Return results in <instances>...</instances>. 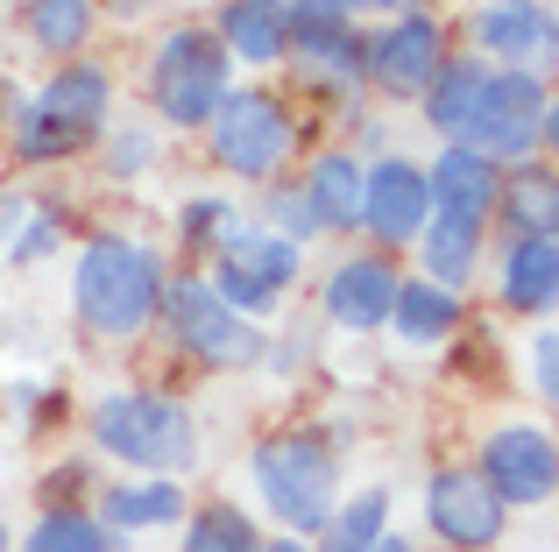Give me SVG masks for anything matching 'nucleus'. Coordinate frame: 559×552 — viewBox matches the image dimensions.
Segmentation results:
<instances>
[{
  "label": "nucleus",
  "instance_id": "obj_8",
  "mask_svg": "<svg viewBox=\"0 0 559 552\" xmlns=\"http://www.w3.org/2000/svg\"><path fill=\"white\" fill-rule=\"evenodd\" d=\"M284 64H298V79H312L333 99H361L369 79V28L347 22L326 0H284Z\"/></svg>",
  "mask_w": 559,
  "mask_h": 552
},
{
  "label": "nucleus",
  "instance_id": "obj_9",
  "mask_svg": "<svg viewBox=\"0 0 559 552\" xmlns=\"http://www.w3.org/2000/svg\"><path fill=\"white\" fill-rule=\"evenodd\" d=\"M199 276H205V284H213L219 298L234 304V312L248 319V326H262V319H270L276 304H284V290L305 276V249L248 220L241 235H234V241H227V249H219Z\"/></svg>",
  "mask_w": 559,
  "mask_h": 552
},
{
  "label": "nucleus",
  "instance_id": "obj_35",
  "mask_svg": "<svg viewBox=\"0 0 559 552\" xmlns=\"http://www.w3.org/2000/svg\"><path fill=\"white\" fill-rule=\"evenodd\" d=\"M369 552H418V539H404V531H382Z\"/></svg>",
  "mask_w": 559,
  "mask_h": 552
},
{
  "label": "nucleus",
  "instance_id": "obj_6",
  "mask_svg": "<svg viewBox=\"0 0 559 552\" xmlns=\"http://www.w3.org/2000/svg\"><path fill=\"white\" fill-rule=\"evenodd\" d=\"M156 326H170L178 355L199 361V369H213V375H241V369H262V361H270V333L248 326V319L234 312L199 269H178L164 284V312H156Z\"/></svg>",
  "mask_w": 559,
  "mask_h": 552
},
{
  "label": "nucleus",
  "instance_id": "obj_25",
  "mask_svg": "<svg viewBox=\"0 0 559 552\" xmlns=\"http://www.w3.org/2000/svg\"><path fill=\"white\" fill-rule=\"evenodd\" d=\"M510 241H552L559 227V184L546 170H518V178H503V199H496V220Z\"/></svg>",
  "mask_w": 559,
  "mask_h": 552
},
{
  "label": "nucleus",
  "instance_id": "obj_14",
  "mask_svg": "<svg viewBox=\"0 0 559 552\" xmlns=\"http://www.w3.org/2000/svg\"><path fill=\"white\" fill-rule=\"evenodd\" d=\"M467 43H475L467 57H481V64H496V71H538V79L552 71L546 0H481L475 22H467Z\"/></svg>",
  "mask_w": 559,
  "mask_h": 552
},
{
  "label": "nucleus",
  "instance_id": "obj_7",
  "mask_svg": "<svg viewBox=\"0 0 559 552\" xmlns=\"http://www.w3.org/2000/svg\"><path fill=\"white\" fill-rule=\"evenodd\" d=\"M142 93H150V107H156L164 128H205L219 113V99L234 93V64H227V50L213 43L205 22H178V28L156 36Z\"/></svg>",
  "mask_w": 559,
  "mask_h": 552
},
{
  "label": "nucleus",
  "instance_id": "obj_39",
  "mask_svg": "<svg viewBox=\"0 0 559 552\" xmlns=\"http://www.w3.org/2000/svg\"><path fill=\"white\" fill-rule=\"evenodd\" d=\"M0 99H8V79H0Z\"/></svg>",
  "mask_w": 559,
  "mask_h": 552
},
{
  "label": "nucleus",
  "instance_id": "obj_28",
  "mask_svg": "<svg viewBox=\"0 0 559 552\" xmlns=\"http://www.w3.org/2000/svg\"><path fill=\"white\" fill-rule=\"evenodd\" d=\"M14 552H128V545L93 511H36L28 531L14 539Z\"/></svg>",
  "mask_w": 559,
  "mask_h": 552
},
{
  "label": "nucleus",
  "instance_id": "obj_16",
  "mask_svg": "<svg viewBox=\"0 0 559 552\" xmlns=\"http://www.w3.org/2000/svg\"><path fill=\"white\" fill-rule=\"evenodd\" d=\"M396 263L382 249H355L341 255L326 276V290H319V312H326V326L341 333H382L390 326V304H396Z\"/></svg>",
  "mask_w": 559,
  "mask_h": 552
},
{
  "label": "nucleus",
  "instance_id": "obj_23",
  "mask_svg": "<svg viewBox=\"0 0 559 552\" xmlns=\"http://www.w3.org/2000/svg\"><path fill=\"white\" fill-rule=\"evenodd\" d=\"M93 22H99V0H22V8H14V28H22L43 57H57V64L85 57Z\"/></svg>",
  "mask_w": 559,
  "mask_h": 552
},
{
  "label": "nucleus",
  "instance_id": "obj_30",
  "mask_svg": "<svg viewBox=\"0 0 559 552\" xmlns=\"http://www.w3.org/2000/svg\"><path fill=\"white\" fill-rule=\"evenodd\" d=\"M262 227H270V235H284V241H298V249H312V241L326 235V220H319L312 192H305L298 178H276L270 184V199H262Z\"/></svg>",
  "mask_w": 559,
  "mask_h": 552
},
{
  "label": "nucleus",
  "instance_id": "obj_37",
  "mask_svg": "<svg viewBox=\"0 0 559 552\" xmlns=\"http://www.w3.org/2000/svg\"><path fill=\"white\" fill-rule=\"evenodd\" d=\"M262 552H312L305 539H262Z\"/></svg>",
  "mask_w": 559,
  "mask_h": 552
},
{
  "label": "nucleus",
  "instance_id": "obj_2",
  "mask_svg": "<svg viewBox=\"0 0 559 552\" xmlns=\"http://www.w3.org/2000/svg\"><path fill=\"white\" fill-rule=\"evenodd\" d=\"M107 113H114V71L99 57H71L43 85L14 93L8 149L14 164H71L107 135Z\"/></svg>",
  "mask_w": 559,
  "mask_h": 552
},
{
  "label": "nucleus",
  "instance_id": "obj_27",
  "mask_svg": "<svg viewBox=\"0 0 559 552\" xmlns=\"http://www.w3.org/2000/svg\"><path fill=\"white\" fill-rule=\"evenodd\" d=\"M178 531H185L178 552H262L255 517H248L241 503H227V496H213V503H199V511H185Z\"/></svg>",
  "mask_w": 559,
  "mask_h": 552
},
{
  "label": "nucleus",
  "instance_id": "obj_5",
  "mask_svg": "<svg viewBox=\"0 0 559 552\" xmlns=\"http://www.w3.org/2000/svg\"><path fill=\"white\" fill-rule=\"evenodd\" d=\"M298 113L284 107V93L270 85H234L219 99V113L205 121V156L241 184H276L298 156Z\"/></svg>",
  "mask_w": 559,
  "mask_h": 552
},
{
  "label": "nucleus",
  "instance_id": "obj_3",
  "mask_svg": "<svg viewBox=\"0 0 559 552\" xmlns=\"http://www.w3.org/2000/svg\"><path fill=\"white\" fill-rule=\"evenodd\" d=\"M85 432L128 475H170L178 482L185 468H199V418L170 389H107L85 411Z\"/></svg>",
  "mask_w": 559,
  "mask_h": 552
},
{
  "label": "nucleus",
  "instance_id": "obj_10",
  "mask_svg": "<svg viewBox=\"0 0 559 552\" xmlns=\"http://www.w3.org/2000/svg\"><path fill=\"white\" fill-rule=\"evenodd\" d=\"M447 57H453L447 50V22H439L432 8H411V14H396V22H382L369 36V79H361V93L411 99V107H418Z\"/></svg>",
  "mask_w": 559,
  "mask_h": 552
},
{
  "label": "nucleus",
  "instance_id": "obj_17",
  "mask_svg": "<svg viewBox=\"0 0 559 552\" xmlns=\"http://www.w3.org/2000/svg\"><path fill=\"white\" fill-rule=\"evenodd\" d=\"M418 170H425V199H432V213L467 220V227H489L496 220V199H503V178H510V170H496L489 156L439 142L432 164H418Z\"/></svg>",
  "mask_w": 559,
  "mask_h": 552
},
{
  "label": "nucleus",
  "instance_id": "obj_33",
  "mask_svg": "<svg viewBox=\"0 0 559 552\" xmlns=\"http://www.w3.org/2000/svg\"><path fill=\"white\" fill-rule=\"evenodd\" d=\"M524 383L538 389V404L559 397V333H552V319L532 333V347H524Z\"/></svg>",
  "mask_w": 559,
  "mask_h": 552
},
{
  "label": "nucleus",
  "instance_id": "obj_32",
  "mask_svg": "<svg viewBox=\"0 0 559 552\" xmlns=\"http://www.w3.org/2000/svg\"><path fill=\"white\" fill-rule=\"evenodd\" d=\"M57 249H64V213H57V206H36L22 227H14V241H8L14 263H50Z\"/></svg>",
  "mask_w": 559,
  "mask_h": 552
},
{
  "label": "nucleus",
  "instance_id": "obj_36",
  "mask_svg": "<svg viewBox=\"0 0 559 552\" xmlns=\"http://www.w3.org/2000/svg\"><path fill=\"white\" fill-rule=\"evenodd\" d=\"M107 8L121 14V22H135V14H142V8H156V0H107Z\"/></svg>",
  "mask_w": 559,
  "mask_h": 552
},
{
  "label": "nucleus",
  "instance_id": "obj_15",
  "mask_svg": "<svg viewBox=\"0 0 559 552\" xmlns=\"http://www.w3.org/2000/svg\"><path fill=\"white\" fill-rule=\"evenodd\" d=\"M418 107H425V121H432L439 142L475 149V142L489 135V113H496V64H481V57H447Z\"/></svg>",
  "mask_w": 559,
  "mask_h": 552
},
{
  "label": "nucleus",
  "instance_id": "obj_22",
  "mask_svg": "<svg viewBox=\"0 0 559 552\" xmlns=\"http://www.w3.org/2000/svg\"><path fill=\"white\" fill-rule=\"evenodd\" d=\"M298 184L312 192L326 235H355L361 227V156L355 149H319L312 164L298 170Z\"/></svg>",
  "mask_w": 559,
  "mask_h": 552
},
{
  "label": "nucleus",
  "instance_id": "obj_31",
  "mask_svg": "<svg viewBox=\"0 0 559 552\" xmlns=\"http://www.w3.org/2000/svg\"><path fill=\"white\" fill-rule=\"evenodd\" d=\"M93 149H99V164H107V178H142V170L164 164V135H156L150 121H121V128H107Z\"/></svg>",
  "mask_w": 559,
  "mask_h": 552
},
{
  "label": "nucleus",
  "instance_id": "obj_29",
  "mask_svg": "<svg viewBox=\"0 0 559 552\" xmlns=\"http://www.w3.org/2000/svg\"><path fill=\"white\" fill-rule=\"evenodd\" d=\"M241 227H248V213L234 206L227 192H191L185 206H178V241H185V255H205V263H213V255L227 249Z\"/></svg>",
  "mask_w": 559,
  "mask_h": 552
},
{
  "label": "nucleus",
  "instance_id": "obj_38",
  "mask_svg": "<svg viewBox=\"0 0 559 552\" xmlns=\"http://www.w3.org/2000/svg\"><path fill=\"white\" fill-rule=\"evenodd\" d=\"M0 552H14V531H8V517H0Z\"/></svg>",
  "mask_w": 559,
  "mask_h": 552
},
{
  "label": "nucleus",
  "instance_id": "obj_19",
  "mask_svg": "<svg viewBox=\"0 0 559 552\" xmlns=\"http://www.w3.org/2000/svg\"><path fill=\"white\" fill-rule=\"evenodd\" d=\"M205 28L227 50V64H248V71L284 64V0H219V14Z\"/></svg>",
  "mask_w": 559,
  "mask_h": 552
},
{
  "label": "nucleus",
  "instance_id": "obj_13",
  "mask_svg": "<svg viewBox=\"0 0 559 552\" xmlns=\"http://www.w3.org/2000/svg\"><path fill=\"white\" fill-rule=\"evenodd\" d=\"M425 220H432V199H425V170L411 164V156H376V164H361V235H369L382 255L411 249Z\"/></svg>",
  "mask_w": 559,
  "mask_h": 552
},
{
  "label": "nucleus",
  "instance_id": "obj_20",
  "mask_svg": "<svg viewBox=\"0 0 559 552\" xmlns=\"http://www.w3.org/2000/svg\"><path fill=\"white\" fill-rule=\"evenodd\" d=\"M496 298H503V312L546 326L559 304V241H510L503 269H496Z\"/></svg>",
  "mask_w": 559,
  "mask_h": 552
},
{
  "label": "nucleus",
  "instance_id": "obj_34",
  "mask_svg": "<svg viewBox=\"0 0 559 552\" xmlns=\"http://www.w3.org/2000/svg\"><path fill=\"white\" fill-rule=\"evenodd\" d=\"M326 8H341L347 22H369V14H382V22H396V14H411L418 0H326Z\"/></svg>",
  "mask_w": 559,
  "mask_h": 552
},
{
  "label": "nucleus",
  "instance_id": "obj_11",
  "mask_svg": "<svg viewBox=\"0 0 559 552\" xmlns=\"http://www.w3.org/2000/svg\"><path fill=\"white\" fill-rule=\"evenodd\" d=\"M467 468L489 482V496L503 511H546L552 489H559V446L552 425H496L489 440L475 446Z\"/></svg>",
  "mask_w": 559,
  "mask_h": 552
},
{
  "label": "nucleus",
  "instance_id": "obj_24",
  "mask_svg": "<svg viewBox=\"0 0 559 552\" xmlns=\"http://www.w3.org/2000/svg\"><path fill=\"white\" fill-rule=\"evenodd\" d=\"M461 312L467 304L453 298V290L425 284V276H404V284H396V304H390V333L404 347H439V340L461 333Z\"/></svg>",
  "mask_w": 559,
  "mask_h": 552
},
{
  "label": "nucleus",
  "instance_id": "obj_1",
  "mask_svg": "<svg viewBox=\"0 0 559 552\" xmlns=\"http://www.w3.org/2000/svg\"><path fill=\"white\" fill-rule=\"evenodd\" d=\"M164 284H170V263L142 235L99 227L71 249V312L93 340H142L164 312Z\"/></svg>",
  "mask_w": 559,
  "mask_h": 552
},
{
  "label": "nucleus",
  "instance_id": "obj_21",
  "mask_svg": "<svg viewBox=\"0 0 559 552\" xmlns=\"http://www.w3.org/2000/svg\"><path fill=\"white\" fill-rule=\"evenodd\" d=\"M481 241H489V227H467V220L432 213V220L418 227V241H411V249H418V276L461 298V284L481 269Z\"/></svg>",
  "mask_w": 559,
  "mask_h": 552
},
{
  "label": "nucleus",
  "instance_id": "obj_26",
  "mask_svg": "<svg viewBox=\"0 0 559 552\" xmlns=\"http://www.w3.org/2000/svg\"><path fill=\"white\" fill-rule=\"evenodd\" d=\"M382 531H396L390 525V489L369 482V489H355V496L333 503V517L312 531V552H369Z\"/></svg>",
  "mask_w": 559,
  "mask_h": 552
},
{
  "label": "nucleus",
  "instance_id": "obj_12",
  "mask_svg": "<svg viewBox=\"0 0 559 552\" xmlns=\"http://www.w3.org/2000/svg\"><path fill=\"white\" fill-rule=\"evenodd\" d=\"M425 531L447 552H496L510 539V511L489 496V482L467 460H453V468L425 475Z\"/></svg>",
  "mask_w": 559,
  "mask_h": 552
},
{
  "label": "nucleus",
  "instance_id": "obj_4",
  "mask_svg": "<svg viewBox=\"0 0 559 552\" xmlns=\"http://www.w3.org/2000/svg\"><path fill=\"white\" fill-rule=\"evenodd\" d=\"M248 482H255V503L270 511V525L284 539H312L333 517L341 489V454H333L326 432H270V440L248 446Z\"/></svg>",
  "mask_w": 559,
  "mask_h": 552
},
{
  "label": "nucleus",
  "instance_id": "obj_18",
  "mask_svg": "<svg viewBox=\"0 0 559 552\" xmlns=\"http://www.w3.org/2000/svg\"><path fill=\"white\" fill-rule=\"evenodd\" d=\"M85 511L128 545V539H142V531H178L191 503L170 475H121V482H99V496L85 503Z\"/></svg>",
  "mask_w": 559,
  "mask_h": 552
}]
</instances>
